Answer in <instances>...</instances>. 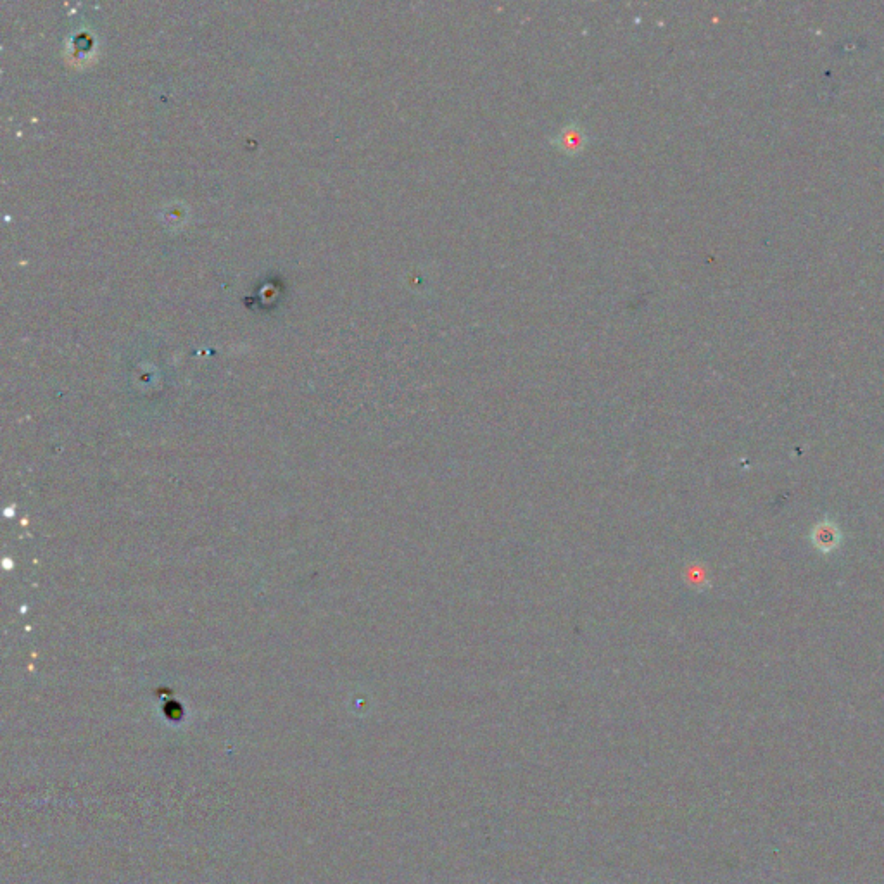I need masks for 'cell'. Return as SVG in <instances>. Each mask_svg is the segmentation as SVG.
Returning <instances> with one entry per match:
<instances>
[{
  "instance_id": "1",
  "label": "cell",
  "mask_w": 884,
  "mask_h": 884,
  "mask_svg": "<svg viewBox=\"0 0 884 884\" xmlns=\"http://www.w3.org/2000/svg\"><path fill=\"white\" fill-rule=\"evenodd\" d=\"M586 142H588L586 133L577 125L563 128L560 135H558V139L555 140L556 147L562 149L565 154H577V152L584 149Z\"/></svg>"
},
{
  "instance_id": "2",
  "label": "cell",
  "mask_w": 884,
  "mask_h": 884,
  "mask_svg": "<svg viewBox=\"0 0 884 884\" xmlns=\"http://www.w3.org/2000/svg\"><path fill=\"white\" fill-rule=\"evenodd\" d=\"M815 543H817V548H821V550H833L834 546L838 544V532L834 531L829 524L821 525L815 532Z\"/></svg>"
}]
</instances>
